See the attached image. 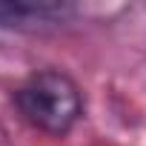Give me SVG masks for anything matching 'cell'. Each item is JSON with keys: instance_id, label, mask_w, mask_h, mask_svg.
Returning a JSON list of instances; mask_svg holds the SVG:
<instances>
[{"instance_id": "6da1fadb", "label": "cell", "mask_w": 146, "mask_h": 146, "mask_svg": "<svg viewBox=\"0 0 146 146\" xmlns=\"http://www.w3.org/2000/svg\"><path fill=\"white\" fill-rule=\"evenodd\" d=\"M15 106L29 126L52 137L69 135L83 117L80 86L60 69H40L29 75L15 89Z\"/></svg>"}, {"instance_id": "7a4b0ae2", "label": "cell", "mask_w": 146, "mask_h": 146, "mask_svg": "<svg viewBox=\"0 0 146 146\" xmlns=\"http://www.w3.org/2000/svg\"><path fill=\"white\" fill-rule=\"evenodd\" d=\"M69 3H26V0H3L0 3V29H17V32H37V29H52L72 17Z\"/></svg>"}]
</instances>
